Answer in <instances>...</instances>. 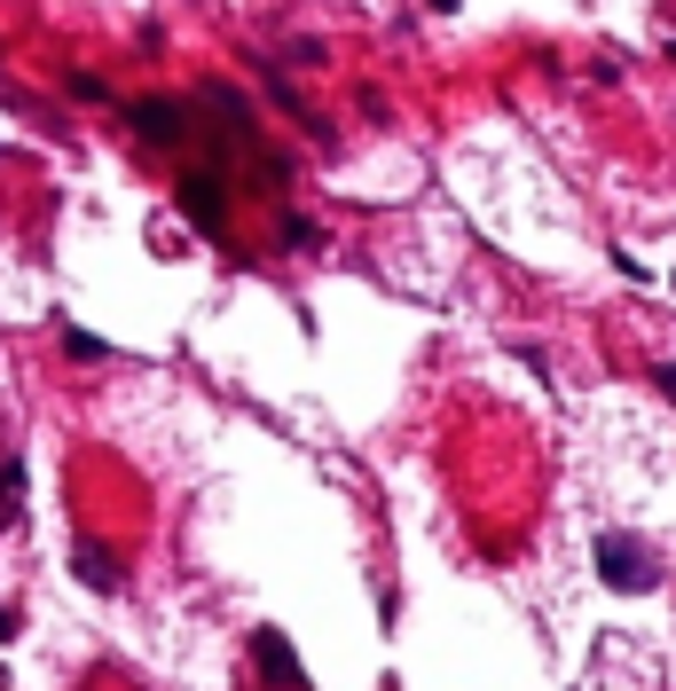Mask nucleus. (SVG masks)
Here are the masks:
<instances>
[{"mask_svg":"<svg viewBox=\"0 0 676 691\" xmlns=\"http://www.w3.org/2000/svg\"><path fill=\"white\" fill-rule=\"evenodd\" d=\"M598 581L614 589H660V558L629 535H598Z\"/></svg>","mask_w":676,"mask_h":691,"instance_id":"obj_1","label":"nucleus"},{"mask_svg":"<svg viewBox=\"0 0 676 691\" xmlns=\"http://www.w3.org/2000/svg\"><path fill=\"white\" fill-rule=\"evenodd\" d=\"M126 118H134V134H142V142H190V111H182V103H165V95L126 103Z\"/></svg>","mask_w":676,"mask_h":691,"instance_id":"obj_3","label":"nucleus"},{"mask_svg":"<svg viewBox=\"0 0 676 691\" xmlns=\"http://www.w3.org/2000/svg\"><path fill=\"white\" fill-rule=\"evenodd\" d=\"M71 574L88 581V589H119V581H126V566H119L103 543H79V550H71Z\"/></svg>","mask_w":676,"mask_h":691,"instance_id":"obj_5","label":"nucleus"},{"mask_svg":"<svg viewBox=\"0 0 676 691\" xmlns=\"http://www.w3.org/2000/svg\"><path fill=\"white\" fill-rule=\"evenodd\" d=\"M63 346H71V362H103V354H111L95 330H63Z\"/></svg>","mask_w":676,"mask_h":691,"instance_id":"obj_6","label":"nucleus"},{"mask_svg":"<svg viewBox=\"0 0 676 691\" xmlns=\"http://www.w3.org/2000/svg\"><path fill=\"white\" fill-rule=\"evenodd\" d=\"M182 213H190L205 236L228 220V197H221V182H213V173H182Z\"/></svg>","mask_w":676,"mask_h":691,"instance_id":"obj_4","label":"nucleus"},{"mask_svg":"<svg viewBox=\"0 0 676 691\" xmlns=\"http://www.w3.org/2000/svg\"><path fill=\"white\" fill-rule=\"evenodd\" d=\"M252 660H260V675H268L276 691H307V668H299V652H291L284 629H260V637H252Z\"/></svg>","mask_w":676,"mask_h":691,"instance_id":"obj_2","label":"nucleus"},{"mask_svg":"<svg viewBox=\"0 0 676 691\" xmlns=\"http://www.w3.org/2000/svg\"><path fill=\"white\" fill-rule=\"evenodd\" d=\"M0 637H17V613H9V605H0Z\"/></svg>","mask_w":676,"mask_h":691,"instance_id":"obj_7","label":"nucleus"}]
</instances>
